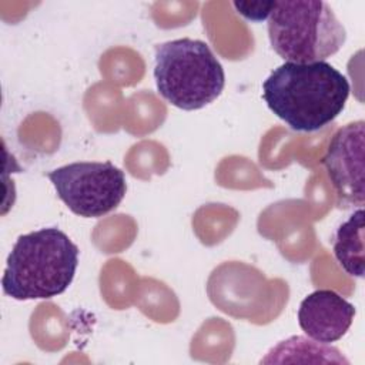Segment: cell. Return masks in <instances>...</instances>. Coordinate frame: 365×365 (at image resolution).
Returning a JSON list of instances; mask_svg holds the SVG:
<instances>
[{"label":"cell","mask_w":365,"mask_h":365,"mask_svg":"<svg viewBox=\"0 0 365 365\" xmlns=\"http://www.w3.org/2000/svg\"><path fill=\"white\" fill-rule=\"evenodd\" d=\"M348 96L346 77L327 61H285L262 83L268 108L298 133L328 125L341 114Z\"/></svg>","instance_id":"cell-1"},{"label":"cell","mask_w":365,"mask_h":365,"mask_svg":"<svg viewBox=\"0 0 365 365\" xmlns=\"http://www.w3.org/2000/svg\"><path fill=\"white\" fill-rule=\"evenodd\" d=\"M78 247L58 228L20 235L6 261L3 292L13 299H48L63 294L78 267Z\"/></svg>","instance_id":"cell-2"},{"label":"cell","mask_w":365,"mask_h":365,"mask_svg":"<svg viewBox=\"0 0 365 365\" xmlns=\"http://www.w3.org/2000/svg\"><path fill=\"white\" fill-rule=\"evenodd\" d=\"M154 80L171 106L192 111L217 100L225 86V73L202 40L177 38L154 48Z\"/></svg>","instance_id":"cell-3"},{"label":"cell","mask_w":365,"mask_h":365,"mask_svg":"<svg viewBox=\"0 0 365 365\" xmlns=\"http://www.w3.org/2000/svg\"><path fill=\"white\" fill-rule=\"evenodd\" d=\"M268 38L285 61L315 63L338 53L346 31L322 0H282L268 17Z\"/></svg>","instance_id":"cell-4"},{"label":"cell","mask_w":365,"mask_h":365,"mask_svg":"<svg viewBox=\"0 0 365 365\" xmlns=\"http://www.w3.org/2000/svg\"><path fill=\"white\" fill-rule=\"evenodd\" d=\"M57 197L76 215L98 218L120 205L127 182L111 161H78L47 174Z\"/></svg>","instance_id":"cell-5"},{"label":"cell","mask_w":365,"mask_h":365,"mask_svg":"<svg viewBox=\"0 0 365 365\" xmlns=\"http://www.w3.org/2000/svg\"><path fill=\"white\" fill-rule=\"evenodd\" d=\"M364 150L365 123L362 120L341 127L328 144L322 165L335 188L341 207L358 205L362 208L365 202Z\"/></svg>","instance_id":"cell-6"},{"label":"cell","mask_w":365,"mask_h":365,"mask_svg":"<svg viewBox=\"0 0 365 365\" xmlns=\"http://www.w3.org/2000/svg\"><path fill=\"white\" fill-rule=\"evenodd\" d=\"M355 312V307L338 292L317 289L299 304L298 324L311 339L328 345L346 334Z\"/></svg>","instance_id":"cell-7"},{"label":"cell","mask_w":365,"mask_h":365,"mask_svg":"<svg viewBox=\"0 0 365 365\" xmlns=\"http://www.w3.org/2000/svg\"><path fill=\"white\" fill-rule=\"evenodd\" d=\"M364 210L358 208L349 218L342 222L334 238V255L344 271L352 277H364V262H365V225H364Z\"/></svg>","instance_id":"cell-8"},{"label":"cell","mask_w":365,"mask_h":365,"mask_svg":"<svg viewBox=\"0 0 365 365\" xmlns=\"http://www.w3.org/2000/svg\"><path fill=\"white\" fill-rule=\"evenodd\" d=\"M275 1H234L237 13L250 21H262L269 17Z\"/></svg>","instance_id":"cell-9"}]
</instances>
